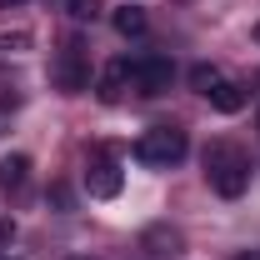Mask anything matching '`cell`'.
<instances>
[{
  "mask_svg": "<svg viewBox=\"0 0 260 260\" xmlns=\"http://www.w3.org/2000/svg\"><path fill=\"white\" fill-rule=\"evenodd\" d=\"M210 105H215V110H220V115H235V110H245V90H240V85H235V80H220V85H215V90H210Z\"/></svg>",
  "mask_w": 260,
  "mask_h": 260,
  "instance_id": "obj_7",
  "label": "cell"
},
{
  "mask_svg": "<svg viewBox=\"0 0 260 260\" xmlns=\"http://www.w3.org/2000/svg\"><path fill=\"white\" fill-rule=\"evenodd\" d=\"M255 125H260V120H255Z\"/></svg>",
  "mask_w": 260,
  "mask_h": 260,
  "instance_id": "obj_17",
  "label": "cell"
},
{
  "mask_svg": "<svg viewBox=\"0 0 260 260\" xmlns=\"http://www.w3.org/2000/svg\"><path fill=\"white\" fill-rule=\"evenodd\" d=\"M95 10H100V0H70V15H75V20H90Z\"/></svg>",
  "mask_w": 260,
  "mask_h": 260,
  "instance_id": "obj_11",
  "label": "cell"
},
{
  "mask_svg": "<svg viewBox=\"0 0 260 260\" xmlns=\"http://www.w3.org/2000/svg\"><path fill=\"white\" fill-rule=\"evenodd\" d=\"M130 90V60L125 55H115V60L105 65V70H100V85H95V95L105 100V105H115V100L125 95Z\"/></svg>",
  "mask_w": 260,
  "mask_h": 260,
  "instance_id": "obj_6",
  "label": "cell"
},
{
  "mask_svg": "<svg viewBox=\"0 0 260 260\" xmlns=\"http://www.w3.org/2000/svg\"><path fill=\"white\" fill-rule=\"evenodd\" d=\"M205 180H210V190L235 200V195H245L250 185V160H245V150L235 145V140H210L205 145Z\"/></svg>",
  "mask_w": 260,
  "mask_h": 260,
  "instance_id": "obj_1",
  "label": "cell"
},
{
  "mask_svg": "<svg viewBox=\"0 0 260 260\" xmlns=\"http://www.w3.org/2000/svg\"><path fill=\"white\" fill-rule=\"evenodd\" d=\"M235 260H260V250H250V255H235Z\"/></svg>",
  "mask_w": 260,
  "mask_h": 260,
  "instance_id": "obj_13",
  "label": "cell"
},
{
  "mask_svg": "<svg viewBox=\"0 0 260 260\" xmlns=\"http://www.w3.org/2000/svg\"><path fill=\"white\" fill-rule=\"evenodd\" d=\"M10 235H15V225H5V220H0V245H5V240H10Z\"/></svg>",
  "mask_w": 260,
  "mask_h": 260,
  "instance_id": "obj_12",
  "label": "cell"
},
{
  "mask_svg": "<svg viewBox=\"0 0 260 260\" xmlns=\"http://www.w3.org/2000/svg\"><path fill=\"white\" fill-rule=\"evenodd\" d=\"M220 80H225V70H220V65H195V70H190V85L200 90V95H210Z\"/></svg>",
  "mask_w": 260,
  "mask_h": 260,
  "instance_id": "obj_10",
  "label": "cell"
},
{
  "mask_svg": "<svg viewBox=\"0 0 260 260\" xmlns=\"http://www.w3.org/2000/svg\"><path fill=\"white\" fill-rule=\"evenodd\" d=\"M50 80L60 85L65 95H80V90H90V50H85V40H80V35H70L60 50H55Z\"/></svg>",
  "mask_w": 260,
  "mask_h": 260,
  "instance_id": "obj_3",
  "label": "cell"
},
{
  "mask_svg": "<svg viewBox=\"0 0 260 260\" xmlns=\"http://www.w3.org/2000/svg\"><path fill=\"white\" fill-rule=\"evenodd\" d=\"M75 260H90V255H75Z\"/></svg>",
  "mask_w": 260,
  "mask_h": 260,
  "instance_id": "obj_15",
  "label": "cell"
},
{
  "mask_svg": "<svg viewBox=\"0 0 260 260\" xmlns=\"http://www.w3.org/2000/svg\"><path fill=\"white\" fill-rule=\"evenodd\" d=\"M115 30L125 35V40H140V35H145V10H135V5H120V10H115Z\"/></svg>",
  "mask_w": 260,
  "mask_h": 260,
  "instance_id": "obj_9",
  "label": "cell"
},
{
  "mask_svg": "<svg viewBox=\"0 0 260 260\" xmlns=\"http://www.w3.org/2000/svg\"><path fill=\"white\" fill-rule=\"evenodd\" d=\"M255 40H260V25H255Z\"/></svg>",
  "mask_w": 260,
  "mask_h": 260,
  "instance_id": "obj_16",
  "label": "cell"
},
{
  "mask_svg": "<svg viewBox=\"0 0 260 260\" xmlns=\"http://www.w3.org/2000/svg\"><path fill=\"white\" fill-rule=\"evenodd\" d=\"M170 80H175V65L165 60V55L130 60V85H135L140 95H165V90H170Z\"/></svg>",
  "mask_w": 260,
  "mask_h": 260,
  "instance_id": "obj_4",
  "label": "cell"
},
{
  "mask_svg": "<svg viewBox=\"0 0 260 260\" xmlns=\"http://www.w3.org/2000/svg\"><path fill=\"white\" fill-rule=\"evenodd\" d=\"M185 150H190V140H185V130H180V125H150L140 140H135V160H140V165H155V170L180 165V160H185Z\"/></svg>",
  "mask_w": 260,
  "mask_h": 260,
  "instance_id": "obj_2",
  "label": "cell"
},
{
  "mask_svg": "<svg viewBox=\"0 0 260 260\" xmlns=\"http://www.w3.org/2000/svg\"><path fill=\"white\" fill-rule=\"evenodd\" d=\"M120 185H125V180H120V165L110 160V155H95L90 170H85V190L95 195V200H115Z\"/></svg>",
  "mask_w": 260,
  "mask_h": 260,
  "instance_id": "obj_5",
  "label": "cell"
},
{
  "mask_svg": "<svg viewBox=\"0 0 260 260\" xmlns=\"http://www.w3.org/2000/svg\"><path fill=\"white\" fill-rule=\"evenodd\" d=\"M0 5H20V0H0Z\"/></svg>",
  "mask_w": 260,
  "mask_h": 260,
  "instance_id": "obj_14",
  "label": "cell"
},
{
  "mask_svg": "<svg viewBox=\"0 0 260 260\" xmlns=\"http://www.w3.org/2000/svg\"><path fill=\"white\" fill-rule=\"evenodd\" d=\"M25 175H30V160H25V155H5V160H0V190H20Z\"/></svg>",
  "mask_w": 260,
  "mask_h": 260,
  "instance_id": "obj_8",
  "label": "cell"
}]
</instances>
